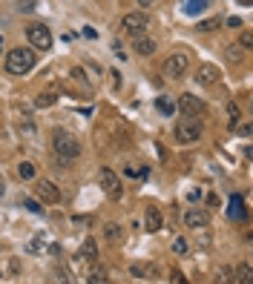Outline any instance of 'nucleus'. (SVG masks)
<instances>
[{"mask_svg":"<svg viewBox=\"0 0 253 284\" xmlns=\"http://www.w3.org/2000/svg\"><path fill=\"white\" fill-rule=\"evenodd\" d=\"M210 224V215L204 210H187L184 212V227H193V230H204Z\"/></svg>","mask_w":253,"mask_h":284,"instance_id":"obj_9","label":"nucleus"},{"mask_svg":"<svg viewBox=\"0 0 253 284\" xmlns=\"http://www.w3.org/2000/svg\"><path fill=\"white\" fill-rule=\"evenodd\" d=\"M81 255H84L87 261L98 255V247H95V241H92V238H87V241H84V247H81Z\"/></svg>","mask_w":253,"mask_h":284,"instance_id":"obj_20","label":"nucleus"},{"mask_svg":"<svg viewBox=\"0 0 253 284\" xmlns=\"http://www.w3.org/2000/svg\"><path fill=\"white\" fill-rule=\"evenodd\" d=\"M23 204H26V210H29V212H41V204H37L35 198H26Z\"/></svg>","mask_w":253,"mask_h":284,"instance_id":"obj_25","label":"nucleus"},{"mask_svg":"<svg viewBox=\"0 0 253 284\" xmlns=\"http://www.w3.org/2000/svg\"><path fill=\"white\" fill-rule=\"evenodd\" d=\"M202 132H204V126H202V121H199V115H184L176 121L173 135L179 144H196V141L202 138Z\"/></svg>","mask_w":253,"mask_h":284,"instance_id":"obj_1","label":"nucleus"},{"mask_svg":"<svg viewBox=\"0 0 253 284\" xmlns=\"http://www.w3.org/2000/svg\"><path fill=\"white\" fill-rule=\"evenodd\" d=\"M250 46H253V35L245 32V35H242V49H250Z\"/></svg>","mask_w":253,"mask_h":284,"instance_id":"obj_29","label":"nucleus"},{"mask_svg":"<svg viewBox=\"0 0 253 284\" xmlns=\"http://www.w3.org/2000/svg\"><path fill=\"white\" fill-rule=\"evenodd\" d=\"M52 149L58 152V158L64 161V164H69L72 158H78V155H81V144L66 129H55V132H52Z\"/></svg>","mask_w":253,"mask_h":284,"instance_id":"obj_2","label":"nucleus"},{"mask_svg":"<svg viewBox=\"0 0 253 284\" xmlns=\"http://www.w3.org/2000/svg\"><path fill=\"white\" fill-rule=\"evenodd\" d=\"M35 63H37V55L32 49H12L6 55V69L12 75H26V72H32L35 69Z\"/></svg>","mask_w":253,"mask_h":284,"instance_id":"obj_3","label":"nucleus"},{"mask_svg":"<svg viewBox=\"0 0 253 284\" xmlns=\"http://www.w3.org/2000/svg\"><path fill=\"white\" fill-rule=\"evenodd\" d=\"M26 35H29V43L35 46V49H49L52 46V35L44 23H32L29 29H26Z\"/></svg>","mask_w":253,"mask_h":284,"instance_id":"obj_5","label":"nucleus"},{"mask_svg":"<svg viewBox=\"0 0 253 284\" xmlns=\"http://www.w3.org/2000/svg\"><path fill=\"white\" fill-rule=\"evenodd\" d=\"M173 253H176V255H187V253H190V244H187L184 238H176V241H173Z\"/></svg>","mask_w":253,"mask_h":284,"instance_id":"obj_22","label":"nucleus"},{"mask_svg":"<svg viewBox=\"0 0 253 284\" xmlns=\"http://www.w3.org/2000/svg\"><path fill=\"white\" fill-rule=\"evenodd\" d=\"M87 281H92V284L98 281V284H101V281H107V276H104V273H92V276H89Z\"/></svg>","mask_w":253,"mask_h":284,"instance_id":"obj_30","label":"nucleus"},{"mask_svg":"<svg viewBox=\"0 0 253 284\" xmlns=\"http://www.w3.org/2000/svg\"><path fill=\"white\" fill-rule=\"evenodd\" d=\"M147 23H150V17H147L144 12H130V15L121 20V29L130 32V35H141V32L147 29Z\"/></svg>","mask_w":253,"mask_h":284,"instance_id":"obj_7","label":"nucleus"},{"mask_svg":"<svg viewBox=\"0 0 253 284\" xmlns=\"http://www.w3.org/2000/svg\"><path fill=\"white\" fill-rule=\"evenodd\" d=\"M17 6H21V12H32V9H35V0H17Z\"/></svg>","mask_w":253,"mask_h":284,"instance_id":"obj_26","label":"nucleus"},{"mask_svg":"<svg viewBox=\"0 0 253 284\" xmlns=\"http://www.w3.org/2000/svg\"><path fill=\"white\" fill-rule=\"evenodd\" d=\"M132 49L138 52V55H152V52H155V40H152V37H147V35H138L135 37V43H132Z\"/></svg>","mask_w":253,"mask_h":284,"instance_id":"obj_14","label":"nucleus"},{"mask_svg":"<svg viewBox=\"0 0 253 284\" xmlns=\"http://www.w3.org/2000/svg\"><path fill=\"white\" fill-rule=\"evenodd\" d=\"M179 110L184 115H202L204 112V101L202 98H196V95H181L179 98Z\"/></svg>","mask_w":253,"mask_h":284,"instance_id":"obj_8","label":"nucleus"},{"mask_svg":"<svg viewBox=\"0 0 253 284\" xmlns=\"http://www.w3.org/2000/svg\"><path fill=\"white\" fill-rule=\"evenodd\" d=\"M224 55H227V60H233V63H239V60H242V49H236V46H230Z\"/></svg>","mask_w":253,"mask_h":284,"instance_id":"obj_24","label":"nucleus"},{"mask_svg":"<svg viewBox=\"0 0 253 284\" xmlns=\"http://www.w3.org/2000/svg\"><path fill=\"white\" fill-rule=\"evenodd\" d=\"M216 26H219V20H216V17H210V20H204L202 26H199V29H202V32H207V29H216Z\"/></svg>","mask_w":253,"mask_h":284,"instance_id":"obj_27","label":"nucleus"},{"mask_svg":"<svg viewBox=\"0 0 253 284\" xmlns=\"http://www.w3.org/2000/svg\"><path fill=\"white\" fill-rule=\"evenodd\" d=\"M184 72H187V55H170V58L164 60V75L167 78H173V80H179V78H184Z\"/></svg>","mask_w":253,"mask_h":284,"instance_id":"obj_6","label":"nucleus"},{"mask_svg":"<svg viewBox=\"0 0 253 284\" xmlns=\"http://www.w3.org/2000/svg\"><path fill=\"white\" fill-rule=\"evenodd\" d=\"M207 204H210V210H213V207H219V195H213V192H210V195H207Z\"/></svg>","mask_w":253,"mask_h":284,"instance_id":"obj_31","label":"nucleus"},{"mask_svg":"<svg viewBox=\"0 0 253 284\" xmlns=\"http://www.w3.org/2000/svg\"><path fill=\"white\" fill-rule=\"evenodd\" d=\"M222 78V72H219V66H202L199 72H196V80L202 83V86H210V83H216V80Z\"/></svg>","mask_w":253,"mask_h":284,"instance_id":"obj_11","label":"nucleus"},{"mask_svg":"<svg viewBox=\"0 0 253 284\" xmlns=\"http://www.w3.org/2000/svg\"><path fill=\"white\" fill-rule=\"evenodd\" d=\"M204 6H207V0H187V3H184V12H187V15H199Z\"/></svg>","mask_w":253,"mask_h":284,"instance_id":"obj_18","label":"nucleus"},{"mask_svg":"<svg viewBox=\"0 0 253 284\" xmlns=\"http://www.w3.org/2000/svg\"><path fill=\"white\" fill-rule=\"evenodd\" d=\"M187 198H190V201H199V198H202V192H199V189H190Z\"/></svg>","mask_w":253,"mask_h":284,"instance_id":"obj_32","label":"nucleus"},{"mask_svg":"<svg viewBox=\"0 0 253 284\" xmlns=\"http://www.w3.org/2000/svg\"><path fill=\"white\" fill-rule=\"evenodd\" d=\"M138 3H141V6H152V3H155V0H138Z\"/></svg>","mask_w":253,"mask_h":284,"instance_id":"obj_34","label":"nucleus"},{"mask_svg":"<svg viewBox=\"0 0 253 284\" xmlns=\"http://www.w3.org/2000/svg\"><path fill=\"white\" fill-rule=\"evenodd\" d=\"M35 187H37V195L44 198L46 204H58V201H61V192H58V187H55V184H49V181H37Z\"/></svg>","mask_w":253,"mask_h":284,"instance_id":"obj_10","label":"nucleus"},{"mask_svg":"<svg viewBox=\"0 0 253 284\" xmlns=\"http://www.w3.org/2000/svg\"><path fill=\"white\" fill-rule=\"evenodd\" d=\"M0 52H3V37H0Z\"/></svg>","mask_w":253,"mask_h":284,"instance_id":"obj_37","label":"nucleus"},{"mask_svg":"<svg viewBox=\"0 0 253 284\" xmlns=\"http://www.w3.org/2000/svg\"><path fill=\"white\" fill-rule=\"evenodd\" d=\"M236 281L239 284H250L253 281V270L247 267V264H242V267L236 270Z\"/></svg>","mask_w":253,"mask_h":284,"instance_id":"obj_17","label":"nucleus"},{"mask_svg":"<svg viewBox=\"0 0 253 284\" xmlns=\"http://www.w3.org/2000/svg\"><path fill=\"white\" fill-rule=\"evenodd\" d=\"M17 172H21V178H35V164L23 161L21 167H17Z\"/></svg>","mask_w":253,"mask_h":284,"instance_id":"obj_23","label":"nucleus"},{"mask_svg":"<svg viewBox=\"0 0 253 284\" xmlns=\"http://www.w3.org/2000/svg\"><path fill=\"white\" fill-rule=\"evenodd\" d=\"M104 235H107V241L115 244V241H121V227H118V224H107V227H104Z\"/></svg>","mask_w":253,"mask_h":284,"instance_id":"obj_19","label":"nucleus"},{"mask_svg":"<svg viewBox=\"0 0 253 284\" xmlns=\"http://www.w3.org/2000/svg\"><path fill=\"white\" fill-rule=\"evenodd\" d=\"M227 215H230L233 221H245V219H247V210H245V201H242V195H233V198H230Z\"/></svg>","mask_w":253,"mask_h":284,"instance_id":"obj_12","label":"nucleus"},{"mask_svg":"<svg viewBox=\"0 0 253 284\" xmlns=\"http://www.w3.org/2000/svg\"><path fill=\"white\" fill-rule=\"evenodd\" d=\"M161 227H164V221H161V212H159V207H155V204H150V207H147V230H150V233H159Z\"/></svg>","mask_w":253,"mask_h":284,"instance_id":"obj_13","label":"nucleus"},{"mask_svg":"<svg viewBox=\"0 0 253 284\" xmlns=\"http://www.w3.org/2000/svg\"><path fill=\"white\" fill-rule=\"evenodd\" d=\"M55 101H58V92H41L35 103H37V106H52Z\"/></svg>","mask_w":253,"mask_h":284,"instance_id":"obj_21","label":"nucleus"},{"mask_svg":"<svg viewBox=\"0 0 253 284\" xmlns=\"http://www.w3.org/2000/svg\"><path fill=\"white\" fill-rule=\"evenodd\" d=\"M72 78H75V80H81L84 86H89V83H87V78H84V72H81L78 66H72Z\"/></svg>","mask_w":253,"mask_h":284,"instance_id":"obj_28","label":"nucleus"},{"mask_svg":"<svg viewBox=\"0 0 253 284\" xmlns=\"http://www.w3.org/2000/svg\"><path fill=\"white\" fill-rule=\"evenodd\" d=\"M3 192H6V187H3V181H0V198H3Z\"/></svg>","mask_w":253,"mask_h":284,"instance_id":"obj_35","label":"nucleus"},{"mask_svg":"<svg viewBox=\"0 0 253 284\" xmlns=\"http://www.w3.org/2000/svg\"><path fill=\"white\" fill-rule=\"evenodd\" d=\"M130 273L135 278H144V276H152V273H155V267H152V264H132Z\"/></svg>","mask_w":253,"mask_h":284,"instance_id":"obj_16","label":"nucleus"},{"mask_svg":"<svg viewBox=\"0 0 253 284\" xmlns=\"http://www.w3.org/2000/svg\"><path fill=\"white\" fill-rule=\"evenodd\" d=\"M239 3H245V6H250V0H239Z\"/></svg>","mask_w":253,"mask_h":284,"instance_id":"obj_36","label":"nucleus"},{"mask_svg":"<svg viewBox=\"0 0 253 284\" xmlns=\"http://www.w3.org/2000/svg\"><path fill=\"white\" fill-rule=\"evenodd\" d=\"M227 26H230V29H239V26H242V20H239V17H230V20H227Z\"/></svg>","mask_w":253,"mask_h":284,"instance_id":"obj_33","label":"nucleus"},{"mask_svg":"<svg viewBox=\"0 0 253 284\" xmlns=\"http://www.w3.org/2000/svg\"><path fill=\"white\" fill-rule=\"evenodd\" d=\"M155 110L161 112V115H173L176 112V103L167 98V95H161V98H155Z\"/></svg>","mask_w":253,"mask_h":284,"instance_id":"obj_15","label":"nucleus"},{"mask_svg":"<svg viewBox=\"0 0 253 284\" xmlns=\"http://www.w3.org/2000/svg\"><path fill=\"white\" fill-rule=\"evenodd\" d=\"M98 184H101V189L104 192H107L109 198H112V201H118V198H121V181H118V175L112 172V169L109 167H104L101 172H98Z\"/></svg>","mask_w":253,"mask_h":284,"instance_id":"obj_4","label":"nucleus"}]
</instances>
